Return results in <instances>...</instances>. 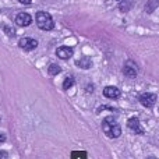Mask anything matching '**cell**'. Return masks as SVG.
I'll return each instance as SVG.
<instances>
[{
  "instance_id": "1",
  "label": "cell",
  "mask_w": 159,
  "mask_h": 159,
  "mask_svg": "<svg viewBox=\"0 0 159 159\" xmlns=\"http://www.w3.org/2000/svg\"><path fill=\"white\" fill-rule=\"evenodd\" d=\"M102 130L103 133L110 138H117L121 135V127L116 120H113L112 117H106L102 121Z\"/></svg>"
},
{
  "instance_id": "2",
  "label": "cell",
  "mask_w": 159,
  "mask_h": 159,
  "mask_svg": "<svg viewBox=\"0 0 159 159\" xmlns=\"http://www.w3.org/2000/svg\"><path fill=\"white\" fill-rule=\"evenodd\" d=\"M35 21L36 25L39 27V30L43 31H50L55 28V21H53L52 16L46 11H38L35 16Z\"/></svg>"
},
{
  "instance_id": "3",
  "label": "cell",
  "mask_w": 159,
  "mask_h": 159,
  "mask_svg": "<svg viewBox=\"0 0 159 159\" xmlns=\"http://www.w3.org/2000/svg\"><path fill=\"white\" fill-rule=\"evenodd\" d=\"M18 46L21 48V49H24L25 52H31V50L36 49L38 41H36V39H32V38H21L18 41Z\"/></svg>"
},
{
  "instance_id": "4",
  "label": "cell",
  "mask_w": 159,
  "mask_h": 159,
  "mask_svg": "<svg viewBox=\"0 0 159 159\" xmlns=\"http://www.w3.org/2000/svg\"><path fill=\"white\" fill-rule=\"evenodd\" d=\"M158 98L155 93H151V92H147V93H143L140 96V103L145 107H152L155 103H157Z\"/></svg>"
},
{
  "instance_id": "5",
  "label": "cell",
  "mask_w": 159,
  "mask_h": 159,
  "mask_svg": "<svg viewBox=\"0 0 159 159\" xmlns=\"http://www.w3.org/2000/svg\"><path fill=\"white\" fill-rule=\"evenodd\" d=\"M123 73L127 75V77H130V78L137 77V74H138V67H137V64H135L133 60L126 61V63H124V67H123Z\"/></svg>"
},
{
  "instance_id": "6",
  "label": "cell",
  "mask_w": 159,
  "mask_h": 159,
  "mask_svg": "<svg viewBox=\"0 0 159 159\" xmlns=\"http://www.w3.org/2000/svg\"><path fill=\"white\" fill-rule=\"evenodd\" d=\"M16 24L18 27H28V25L32 24V17L28 13H20L16 17Z\"/></svg>"
},
{
  "instance_id": "7",
  "label": "cell",
  "mask_w": 159,
  "mask_h": 159,
  "mask_svg": "<svg viewBox=\"0 0 159 159\" xmlns=\"http://www.w3.org/2000/svg\"><path fill=\"white\" fill-rule=\"evenodd\" d=\"M73 53H74V49H73L71 46H60V48H57V50H56L57 57L59 59H63V60L70 59L73 56Z\"/></svg>"
},
{
  "instance_id": "8",
  "label": "cell",
  "mask_w": 159,
  "mask_h": 159,
  "mask_svg": "<svg viewBox=\"0 0 159 159\" xmlns=\"http://www.w3.org/2000/svg\"><path fill=\"white\" fill-rule=\"evenodd\" d=\"M127 127H129L131 131L137 133V134H144V129H143V126H141L140 120H138L137 117L129 119V121H127Z\"/></svg>"
},
{
  "instance_id": "9",
  "label": "cell",
  "mask_w": 159,
  "mask_h": 159,
  "mask_svg": "<svg viewBox=\"0 0 159 159\" xmlns=\"http://www.w3.org/2000/svg\"><path fill=\"white\" fill-rule=\"evenodd\" d=\"M103 95L106 96V98H109V99H119L120 98V95H121V91L119 89V88H116V87H105V89H103Z\"/></svg>"
},
{
  "instance_id": "10",
  "label": "cell",
  "mask_w": 159,
  "mask_h": 159,
  "mask_svg": "<svg viewBox=\"0 0 159 159\" xmlns=\"http://www.w3.org/2000/svg\"><path fill=\"white\" fill-rule=\"evenodd\" d=\"M75 64H77L78 67H81V69H89V67L92 66V60H91L89 57H81L75 61Z\"/></svg>"
},
{
  "instance_id": "11",
  "label": "cell",
  "mask_w": 159,
  "mask_h": 159,
  "mask_svg": "<svg viewBox=\"0 0 159 159\" xmlns=\"http://www.w3.org/2000/svg\"><path fill=\"white\" fill-rule=\"evenodd\" d=\"M60 71H61L60 66H59V64H56V63H52L49 66V69H48V73H49L50 75H56V74H59Z\"/></svg>"
},
{
  "instance_id": "12",
  "label": "cell",
  "mask_w": 159,
  "mask_h": 159,
  "mask_svg": "<svg viewBox=\"0 0 159 159\" xmlns=\"http://www.w3.org/2000/svg\"><path fill=\"white\" fill-rule=\"evenodd\" d=\"M158 6H159V0H148V3H147V11L152 13Z\"/></svg>"
},
{
  "instance_id": "13",
  "label": "cell",
  "mask_w": 159,
  "mask_h": 159,
  "mask_svg": "<svg viewBox=\"0 0 159 159\" xmlns=\"http://www.w3.org/2000/svg\"><path fill=\"white\" fill-rule=\"evenodd\" d=\"M73 85H74V78L73 77H69V78H66L64 80V82H63V89H69V88H71Z\"/></svg>"
},
{
  "instance_id": "14",
  "label": "cell",
  "mask_w": 159,
  "mask_h": 159,
  "mask_svg": "<svg viewBox=\"0 0 159 159\" xmlns=\"http://www.w3.org/2000/svg\"><path fill=\"white\" fill-rule=\"evenodd\" d=\"M3 28H4V31H6V32H7L10 36H14V31H13V32H11V31H10V28H8L7 25H3Z\"/></svg>"
},
{
  "instance_id": "15",
  "label": "cell",
  "mask_w": 159,
  "mask_h": 159,
  "mask_svg": "<svg viewBox=\"0 0 159 159\" xmlns=\"http://www.w3.org/2000/svg\"><path fill=\"white\" fill-rule=\"evenodd\" d=\"M6 159V158H8V155H7V152L6 151H0V159Z\"/></svg>"
},
{
  "instance_id": "16",
  "label": "cell",
  "mask_w": 159,
  "mask_h": 159,
  "mask_svg": "<svg viewBox=\"0 0 159 159\" xmlns=\"http://www.w3.org/2000/svg\"><path fill=\"white\" fill-rule=\"evenodd\" d=\"M18 2L22 4H30V3H32V0H18Z\"/></svg>"
},
{
  "instance_id": "17",
  "label": "cell",
  "mask_w": 159,
  "mask_h": 159,
  "mask_svg": "<svg viewBox=\"0 0 159 159\" xmlns=\"http://www.w3.org/2000/svg\"><path fill=\"white\" fill-rule=\"evenodd\" d=\"M6 141V134H2L0 133V143H4Z\"/></svg>"
},
{
  "instance_id": "18",
  "label": "cell",
  "mask_w": 159,
  "mask_h": 159,
  "mask_svg": "<svg viewBox=\"0 0 159 159\" xmlns=\"http://www.w3.org/2000/svg\"><path fill=\"white\" fill-rule=\"evenodd\" d=\"M117 2H121V0H117Z\"/></svg>"
}]
</instances>
